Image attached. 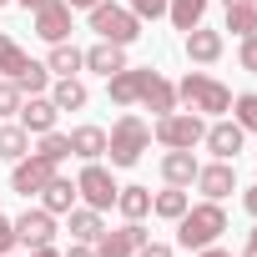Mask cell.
I'll list each match as a JSON object with an SVG mask.
<instances>
[{"label": "cell", "instance_id": "d6986e66", "mask_svg": "<svg viewBox=\"0 0 257 257\" xmlns=\"http://www.w3.org/2000/svg\"><path fill=\"white\" fill-rule=\"evenodd\" d=\"M121 66H126V46L101 41V46H91V51H86V71H96V76H116Z\"/></svg>", "mask_w": 257, "mask_h": 257}, {"label": "cell", "instance_id": "b9f144b4", "mask_svg": "<svg viewBox=\"0 0 257 257\" xmlns=\"http://www.w3.org/2000/svg\"><path fill=\"white\" fill-rule=\"evenodd\" d=\"M31 257H61L56 247H31Z\"/></svg>", "mask_w": 257, "mask_h": 257}, {"label": "cell", "instance_id": "7bdbcfd3", "mask_svg": "<svg viewBox=\"0 0 257 257\" xmlns=\"http://www.w3.org/2000/svg\"><path fill=\"white\" fill-rule=\"evenodd\" d=\"M66 6H71V11H91V6H96V0H66Z\"/></svg>", "mask_w": 257, "mask_h": 257}, {"label": "cell", "instance_id": "e0dca14e", "mask_svg": "<svg viewBox=\"0 0 257 257\" xmlns=\"http://www.w3.org/2000/svg\"><path fill=\"white\" fill-rule=\"evenodd\" d=\"M41 207H46L51 217H66V212L76 207V182H66V177L56 172V177L41 187Z\"/></svg>", "mask_w": 257, "mask_h": 257}, {"label": "cell", "instance_id": "ba28073f", "mask_svg": "<svg viewBox=\"0 0 257 257\" xmlns=\"http://www.w3.org/2000/svg\"><path fill=\"white\" fill-rule=\"evenodd\" d=\"M147 242H152V232L142 222H126L116 232H101L91 247H96V257H137V247H147Z\"/></svg>", "mask_w": 257, "mask_h": 257}, {"label": "cell", "instance_id": "ac0fdd59", "mask_svg": "<svg viewBox=\"0 0 257 257\" xmlns=\"http://www.w3.org/2000/svg\"><path fill=\"white\" fill-rule=\"evenodd\" d=\"M71 157L101 162L106 157V132H101V126H76V132H71Z\"/></svg>", "mask_w": 257, "mask_h": 257}, {"label": "cell", "instance_id": "3957f363", "mask_svg": "<svg viewBox=\"0 0 257 257\" xmlns=\"http://www.w3.org/2000/svg\"><path fill=\"white\" fill-rule=\"evenodd\" d=\"M177 101H187L197 116H222V111H232V91H227L222 81H212L207 71H187L182 86H177Z\"/></svg>", "mask_w": 257, "mask_h": 257}, {"label": "cell", "instance_id": "60d3db41", "mask_svg": "<svg viewBox=\"0 0 257 257\" xmlns=\"http://www.w3.org/2000/svg\"><path fill=\"white\" fill-rule=\"evenodd\" d=\"M242 257H257V227L247 232V247H242Z\"/></svg>", "mask_w": 257, "mask_h": 257}, {"label": "cell", "instance_id": "484cf974", "mask_svg": "<svg viewBox=\"0 0 257 257\" xmlns=\"http://www.w3.org/2000/svg\"><path fill=\"white\" fill-rule=\"evenodd\" d=\"M167 16H172L177 31H192V26H202V16H207V0H167Z\"/></svg>", "mask_w": 257, "mask_h": 257}, {"label": "cell", "instance_id": "f6af8a7d", "mask_svg": "<svg viewBox=\"0 0 257 257\" xmlns=\"http://www.w3.org/2000/svg\"><path fill=\"white\" fill-rule=\"evenodd\" d=\"M222 6H247V0H222Z\"/></svg>", "mask_w": 257, "mask_h": 257}, {"label": "cell", "instance_id": "30bf717a", "mask_svg": "<svg viewBox=\"0 0 257 257\" xmlns=\"http://www.w3.org/2000/svg\"><path fill=\"white\" fill-rule=\"evenodd\" d=\"M16 242H21V247H51V242H56V217H51L46 207H26V212L16 217Z\"/></svg>", "mask_w": 257, "mask_h": 257}, {"label": "cell", "instance_id": "7c38bea8", "mask_svg": "<svg viewBox=\"0 0 257 257\" xmlns=\"http://www.w3.org/2000/svg\"><path fill=\"white\" fill-rule=\"evenodd\" d=\"M242 142H247V132H242L237 121H212V126H207V137H202V147H207L217 162H237Z\"/></svg>", "mask_w": 257, "mask_h": 257}, {"label": "cell", "instance_id": "9a60e30c", "mask_svg": "<svg viewBox=\"0 0 257 257\" xmlns=\"http://www.w3.org/2000/svg\"><path fill=\"white\" fill-rule=\"evenodd\" d=\"M182 46H187V61H197V66H212V61H222V31L192 26Z\"/></svg>", "mask_w": 257, "mask_h": 257}, {"label": "cell", "instance_id": "603a6c76", "mask_svg": "<svg viewBox=\"0 0 257 257\" xmlns=\"http://www.w3.org/2000/svg\"><path fill=\"white\" fill-rule=\"evenodd\" d=\"M81 66H86V51H76L71 41H56V46H51V61H46L51 76H76Z\"/></svg>", "mask_w": 257, "mask_h": 257}, {"label": "cell", "instance_id": "d590c367", "mask_svg": "<svg viewBox=\"0 0 257 257\" xmlns=\"http://www.w3.org/2000/svg\"><path fill=\"white\" fill-rule=\"evenodd\" d=\"M11 247H16V222L0 217V252H11Z\"/></svg>", "mask_w": 257, "mask_h": 257}, {"label": "cell", "instance_id": "52a82bcc", "mask_svg": "<svg viewBox=\"0 0 257 257\" xmlns=\"http://www.w3.org/2000/svg\"><path fill=\"white\" fill-rule=\"evenodd\" d=\"M51 177H56V162H46L41 152L11 162V192H21V197H41V187H46Z\"/></svg>", "mask_w": 257, "mask_h": 257}, {"label": "cell", "instance_id": "d6a6232c", "mask_svg": "<svg viewBox=\"0 0 257 257\" xmlns=\"http://www.w3.org/2000/svg\"><path fill=\"white\" fill-rule=\"evenodd\" d=\"M21 101H26V91H21L16 81H0V121L16 116V111H21Z\"/></svg>", "mask_w": 257, "mask_h": 257}, {"label": "cell", "instance_id": "8fae6325", "mask_svg": "<svg viewBox=\"0 0 257 257\" xmlns=\"http://www.w3.org/2000/svg\"><path fill=\"white\" fill-rule=\"evenodd\" d=\"M71 6H66V0H41V6H36V36L41 41H71Z\"/></svg>", "mask_w": 257, "mask_h": 257}, {"label": "cell", "instance_id": "44dd1931", "mask_svg": "<svg viewBox=\"0 0 257 257\" xmlns=\"http://www.w3.org/2000/svg\"><path fill=\"white\" fill-rule=\"evenodd\" d=\"M51 101H56V111H81V106L91 101V91H86L76 76H56V86H51Z\"/></svg>", "mask_w": 257, "mask_h": 257}, {"label": "cell", "instance_id": "d4e9b609", "mask_svg": "<svg viewBox=\"0 0 257 257\" xmlns=\"http://www.w3.org/2000/svg\"><path fill=\"white\" fill-rule=\"evenodd\" d=\"M116 207H121L126 222H142V217L152 212V192H147V187H121V192H116Z\"/></svg>", "mask_w": 257, "mask_h": 257}, {"label": "cell", "instance_id": "7dc6e473", "mask_svg": "<svg viewBox=\"0 0 257 257\" xmlns=\"http://www.w3.org/2000/svg\"><path fill=\"white\" fill-rule=\"evenodd\" d=\"M0 257H11V252H0Z\"/></svg>", "mask_w": 257, "mask_h": 257}, {"label": "cell", "instance_id": "4dcf8cb0", "mask_svg": "<svg viewBox=\"0 0 257 257\" xmlns=\"http://www.w3.org/2000/svg\"><path fill=\"white\" fill-rule=\"evenodd\" d=\"M16 86H21V91H31V96H41V91L51 86V71H46L41 61H31V66H26V71L16 76Z\"/></svg>", "mask_w": 257, "mask_h": 257}, {"label": "cell", "instance_id": "277c9868", "mask_svg": "<svg viewBox=\"0 0 257 257\" xmlns=\"http://www.w3.org/2000/svg\"><path fill=\"white\" fill-rule=\"evenodd\" d=\"M152 137H157L167 152H192V147H202V137H207V121H202L197 111H167V116H157Z\"/></svg>", "mask_w": 257, "mask_h": 257}, {"label": "cell", "instance_id": "1f68e13d", "mask_svg": "<svg viewBox=\"0 0 257 257\" xmlns=\"http://www.w3.org/2000/svg\"><path fill=\"white\" fill-rule=\"evenodd\" d=\"M36 152H41V157H46V162H56V167H61V162H66V157H71V137H61V132H46V137H41V147H36Z\"/></svg>", "mask_w": 257, "mask_h": 257}, {"label": "cell", "instance_id": "8992f818", "mask_svg": "<svg viewBox=\"0 0 257 257\" xmlns=\"http://www.w3.org/2000/svg\"><path fill=\"white\" fill-rule=\"evenodd\" d=\"M116 182H111V172L101 167V162H86L81 167V177H76V197L86 202V207H96V212H106V207H116Z\"/></svg>", "mask_w": 257, "mask_h": 257}, {"label": "cell", "instance_id": "7a4b0ae2", "mask_svg": "<svg viewBox=\"0 0 257 257\" xmlns=\"http://www.w3.org/2000/svg\"><path fill=\"white\" fill-rule=\"evenodd\" d=\"M152 147V126L142 121V116H116V126L106 132V157H111V167H137L142 162V152Z\"/></svg>", "mask_w": 257, "mask_h": 257}, {"label": "cell", "instance_id": "83f0119b", "mask_svg": "<svg viewBox=\"0 0 257 257\" xmlns=\"http://www.w3.org/2000/svg\"><path fill=\"white\" fill-rule=\"evenodd\" d=\"M26 66H31V56H26V51L11 41V36H0V76H6V81H16Z\"/></svg>", "mask_w": 257, "mask_h": 257}, {"label": "cell", "instance_id": "ab89813d", "mask_svg": "<svg viewBox=\"0 0 257 257\" xmlns=\"http://www.w3.org/2000/svg\"><path fill=\"white\" fill-rule=\"evenodd\" d=\"M197 257H232V252H227V247H217V242H212V247H197Z\"/></svg>", "mask_w": 257, "mask_h": 257}, {"label": "cell", "instance_id": "4fadbf2b", "mask_svg": "<svg viewBox=\"0 0 257 257\" xmlns=\"http://www.w3.org/2000/svg\"><path fill=\"white\" fill-rule=\"evenodd\" d=\"M197 187L207 202H222L237 192V162H212V167H197Z\"/></svg>", "mask_w": 257, "mask_h": 257}, {"label": "cell", "instance_id": "74e56055", "mask_svg": "<svg viewBox=\"0 0 257 257\" xmlns=\"http://www.w3.org/2000/svg\"><path fill=\"white\" fill-rule=\"evenodd\" d=\"M61 257H96V247H91V242H71Z\"/></svg>", "mask_w": 257, "mask_h": 257}, {"label": "cell", "instance_id": "6da1fadb", "mask_svg": "<svg viewBox=\"0 0 257 257\" xmlns=\"http://www.w3.org/2000/svg\"><path fill=\"white\" fill-rule=\"evenodd\" d=\"M227 232V212H222V202H197V207H187L182 217H177V242L182 247H212L217 237Z\"/></svg>", "mask_w": 257, "mask_h": 257}, {"label": "cell", "instance_id": "8d00e7d4", "mask_svg": "<svg viewBox=\"0 0 257 257\" xmlns=\"http://www.w3.org/2000/svg\"><path fill=\"white\" fill-rule=\"evenodd\" d=\"M137 257H172V247L167 242H147V247H137Z\"/></svg>", "mask_w": 257, "mask_h": 257}, {"label": "cell", "instance_id": "7402d4cb", "mask_svg": "<svg viewBox=\"0 0 257 257\" xmlns=\"http://www.w3.org/2000/svg\"><path fill=\"white\" fill-rule=\"evenodd\" d=\"M142 106H147V111H157V116L177 111V86H172L167 76H152V81H147V91H142Z\"/></svg>", "mask_w": 257, "mask_h": 257}, {"label": "cell", "instance_id": "5b68a950", "mask_svg": "<svg viewBox=\"0 0 257 257\" xmlns=\"http://www.w3.org/2000/svg\"><path fill=\"white\" fill-rule=\"evenodd\" d=\"M91 31L111 46H132L142 36V16H132L126 6H111V0H96L91 6Z\"/></svg>", "mask_w": 257, "mask_h": 257}, {"label": "cell", "instance_id": "f546056e", "mask_svg": "<svg viewBox=\"0 0 257 257\" xmlns=\"http://www.w3.org/2000/svg\"><path fill=\"white\" fill-rule=\"evenodd\" d=\"M252 26H257V0H247V6H227V31L252 36Z\"/></svg>", "mask_w": 257, "mask_h": 257}, {"label": "cell", "instance_id": "f1b7e54d", "mask_svg": "<svg viewBox=\"0 0 257 257\" xmlns=\"http://www.w3.org/2000/svg\"><path fill=\"white\" fill-rule=\"evenodd\" d=\"M232 121L242 126V132H257V91L232 96Z\"/></svg>", "mask_w": 257, "mask_h": 257}, {"label": "cell", "instance_id": "4316f807", "mask_svg": "<svg viewBox=\"0 0 257 257\" xmlns=\"http://www.w3.org/2000/svg\"><path fill=\"white\" fill-rule=\"evenodd\" d=\"M187 207H192V202H187V192H182V187H167V192H157V197H152V212H157L162 222H177Z\"/></svg>", "mask_w": 257, "mask_h": 257}, {"label": "cell", "instance_id": "cb8c5ba5", "mask_svg": "<svg viewBox=\"0 0 257 257\" xmlns=\"http://www.w3.org/2000/svg\"><path fill=\"white\" fill-rule=\"evenodd\" d=\"M26 152H31V132H26L21 121H6V126H0V157H6V162H21Z\"/></svg>", "mask_w": 257, "mask_h": 257}, {"label": "cell", "instance_id": "ffe728a7", "mask_svg": "<svg viewBox=\"0 0 257 257\" xmlns=\"http://www.w3.org/2000/svg\"><path fill=\"white\" fill-rule=\"evenodd\" d=\"M66 217H71V222H66L71 242H96V237L106 232V227H101V212H96V207H71Z\"/></svg>", "mask_w": 257, "mask_h": 257}, {"label": "cell", "instance_id": "e575fe53", "mask_svg": "<svg viewBox=\"0 0 257 257\" xmlns=\"http://www.w3.org/2000/svg\"><path fill=\"white\" fill-rule=\"evenodd\" d=\"M237 61H242V71H252V76H257V26H252V36H242Z\"/></svg>", "mask_w": 257, "mask_h": 257}, {"label": "cell", "instance_id": "2e32d148", "mask_svg": "<svg viewBox=\"0 0 257 257\" xmlns=\"http://www.w3.org/2000/svg\"><path fill=\"white\" fill-rule=\"evenodd\" d=\"M197 167H202L197 152H167L162 157V182L167 187H192L197 182Z\"/></svg>", "mask_w": 257, "mask_h": 257}, {"label": "cell", "instance_id": "5bb4252c", "mask_svg": "<svg viewBox=\"0 0 257 257\" xmlns=\"http://www.w3.org/2000/svg\"><path fill=\"white\" fill-rule=\"evenodd\" d=\"M16 116H21V126H26L31 137H46V132H56V116H61V111H56L51 96H31V101H21Z\"/></svg>", "mask_w": 257, "mask_h": 257}, {"label": "cell", "instance_id": "f35d334b", "mask_svg": "<svg viewBox=\"0 0 257 257\" xmlns=\"http://www.w3.org/2000/svg\"><path fill=\"white\" fill-rule=\"evenodd\" d=\"M242 207H247V212L257 217V187H247V192H242Z\"/></svg>", "mask_w": 257, "mask_h": 257}, {"label": "cell", "instance_id": "ee69618b", "mask_svg": "<svg viewBox=\"0 0 257 257\" xmlns=\"http://www.w3.org/2000/svg\"><path fill=\"white\" fill-rule=\"evenodd\" d=\"M21 6H26V11H36V6H41V0H21Z\"/></svg>", "mask_w": 257, "mask_h": 257}, {"label": "cell", "instance_id": "bcb514c9", "mask_svg": "<svg viewBox=\"0 0 257 257\" xmlns=\"http://www.w3.org/2000/svg\"><path fill=\"white\" fill-rule=\"evenodd\" d=\"M0 6H11V0H0Z\"/></svg>", "mask_w": 257, "mask_h": 257}, {"label": "cell", "instance_id": "836d02e7", "mask_svg": "<svg viewBox=\"0 0 257 257\" xmlns=\"http://www.w3.org/2000/svg\"><path fill=\"white\" fill-rule=\"evenodd\" d=\"M126 11L142 16V21H162L167 16V0H126Z\"/></svg>", "mask_w": 257, "mask_h": 257}, {"label": "cell", "instance_id": "9c48e42d", "mask_svg": "<svg viewBox=\"0 0 257 257\" xmlns=\"http://www.w3.org/2000/svg\"><path fill=\"white\" fill-rule=\"evenodd\" d=\"M157 71L152 66H121L116 76H106V96L116 101V106H137L142 101V91H147V81H152Z\"/></svg>", "mask_w": 257, "mask_h": 257}]
</instances>
